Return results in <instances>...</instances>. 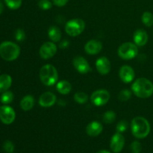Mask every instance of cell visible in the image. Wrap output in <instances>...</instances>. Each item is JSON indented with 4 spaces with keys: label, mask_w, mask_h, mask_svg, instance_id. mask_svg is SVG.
<instances>
[{
    "label": "cell",
    "mask_w": 153,
    "mask_h": 153,
    "mask_svg": "<svg viewBox=\"0 0 153 153\" xmlns=\"http://www.w3.org/2000/svg\"><path fill=\"white\" fill-rule=\"evenodd\" d=\"M131 91L139 98H148L153 94V84L146 78H139L131 85Z\"/></svg>",
    "instance_id": "cell-1"
},
{
    "label": "cell",
    "mask_w": 153,
    "mask_h": 153,
    "mask_svg": "<svg viewBox=\"0 0 153 153\" xmlns=\"http://www.w3.org/2000/svg\"><path fill=\"white\" fill-rule=\"evenodd\" d=\"M131 130L134 137L143 139L147 137L150 132V125L146 118L143 117H136L131 121Z\"/></svg>",
    "instance_id": "cell-2"
},
{
    "label": "cell",
    "mask_w": 153,
    "mask_h": 153,
    "mask_svg": "<svg viewBox=\"0 0 153 153\" xmlns=\"http://www.w3.org/2000/svg\"><path fill=\"white\" fill-rule=\"evenodd\" d=\"M40 79L43 85L52 86L58 82V74L56 68L52 64L43 66L40 70Z\"/></svg>",
    "instance_id": "cell-3"
},
{
    "label": "cell",
    "mask_w": 153,
    "mask_h": 153,
    "mask_svg": "<svg viewBox=\"0 0 153 153\" xmlns=\"http://www.w3.org/2000/svg\"><path fill=\"white\" fill-rule=\"evenodd\" d=\"M19 53L20 49L13 42L5 41L0 44V56L5 61H14L19 57Z\"/></svg>",
    "instance_id": "cell-4"
},
{
    "label": "cell",
    "mask_w": 153,
    "mask_h": 153,
    "mask_svg": "<svg viewBox=\"0 0 153 153\" xmlns=\"http://www.w3.org/2000/svg\"><path fill=\"white\" fill-rule=\"evenodd\" d=\"M138 52L137 46L135 43H124L118 49V55L123 60H131L135 58Z\"/></svg>",
    "instance_id": "cell-5"
},
{
    "label": "cell",
    "mask_w": 153,
    "mask_h": 153,
    "mask_svg": "<svg viewBox=\"0 0 153 153\" xmlns=\"http://www.w3.org/2000/svg\"><path fill=\"white\" fill-rule=\"evenodd\" d=\"M85 28L84 20L81 19H73L69 20L65 25V31L68 35L76 37L83 32Z\"/></svg>",
    "instance_id": "cell-6"
},
{
    "label": "cell",
    "mask_w": 153,
    "mask_h": 153,
    "mask_svg": "<svg viewBox=\"0 0 153 153\" xmlns=\"http://www.w3.org/2000/svg\"><path fill=\"white\" fill-rule=\"evenodd\" d=\"M110 100V93L106 90H97L91 97V102L96 106H102Z\"/></svg>",
    "instance_id": "cell-7"
},
{
    "label": "cell",
    "mask_w": 153,
    "mask_h": 153,
    "mask_svg": "<svg viewBox=\"0 0 153 153\" xmlns=\"http://www.w3.org/2000/svg\"><path fill=\"white\" fill-rule=\"evenodd\" d=\"M16 114L11 107L7 105L0 106V120L6 125L11 124L14 121Z\"/></svg>",
    "instance_id": "cell-8"
},
{
    "label": "cell",
    "mask_w": 153,
    "mask_h": 153,
    "mask_svg": "<svg viewBox=\"0 0 153 153\" xmlns=\"http://www.w3.org/2000/svg\"><path fill=\"white\" fill-rule=\"evenodd\" d=\"M57 52V46L53 42H46L40 47L39 54L43 59L47 60L52 58Z\"/></svg>",
    "instance_id": "cell-9"
},
{
    "label": "cell",
    "mask_w": 153,
    "mask_h": 153,
    "mask_svg": "<svg viewBox=\"0 0 153 153\" xmlns=\"http://www.w3.org/2000/svg\"><path fill=\"white\" fill-rule=\"evenodd\" d=\"M125 145V138L121 133L117 132L111 139L110 147L114 153L120 152Z\"/></svg>",
    "instance_id": "cell-10"
},
{
    "label": "cell",
    "mask_w": 153,
    "mask_h": 153,
    "mask_svg": "<svg viewBox=\"0 0 153 153\" xmlns=\"http://www.w3.org/2000/svg\"><path fill=\"white\" fill-rule=\"evenodd\" d=\"M73 66L79 73L85 74L91 71V67L89 63L85 58L82 56L75 57L73 59Z\"/></svg>",
    "instance_id": "cell-11"
},
{
    "label": "cell",
    "mask_w": 153,
    "mask_h": 153,
    "mask_svg": "<svg viewBox=\"0 0 153 153\" xmlns=\"http://www.w3.org/2000/svg\"><path fill=\"white\" fill-rule=\"evenodd\" d=\"M119 76L121 80L124 83H129V82H132L134 80L135 73H134L132 67H129V66L124 65L120 70Z\"/></svg>",
    "instance_id": "cell-12"
},
{
    "label": "cell",
    "mask_w": 153,
    "mask_h": 153,
    "mask_svg": "<svg viewBox=\"0 0 153 153\" xmlns=\"http://www.w3.org/2000/svg\"><path fill=\"white\" fill-rule=\"evenodd\" d=\"M96 68L102 75H106L111 71V62L106 57H101L96 61Z\"/></svg>",
    "instance_id": "cell-13"
},
{
    "label": "cell",
    "mask_w": 153,
    "mask_h": 153,
    "mask_svg": "<svg viewBox=\"0 0 153 153\" xmlns=\"http://www.w3.org/2000/svg\"><path fill=\"white\" fill-rule=\"evenodd\" d=\"M56 102V96L52 92H45L39 98V104L43 108H49Z\"/></svg>",
    "instance_id": "cell-14"
},
{
    "label": "cell",
    "mask_w": 153,
    "mask_h": 153,
    "mask_svg": "<svg viewBox=\"0 0 153 153\" xmlns=\"http://www.w3.org/2000/svg\"><path fill=\"white\" fill-rule=\"evenodd\" d=\"M102 49L101 42L97 40H91L88 41L85 46V50L88 55H97L100 53Z\"/></svg>",
    "instance_id": "cell-15"
},
{
    "label": "cell",
    "mask_w": 153,
    "mask_h": 153,
    "mask_svg": "<svg viewBox=\"0 0 153 153\" xmlns=\"http://www.w3.org/2000/svg\"><path fill=\"white\" fill-rule=\"evenodd\" d=\"M102 125L100 122L93 121L87 126V134L91 137H97L99 134H101L102 131Z\"/></svg>",
    "instance_id": "cell-16"
},
{
    "label": "cell",
    "mask_w": 153,
    "mask_h": 153,
    "mask_svg": "<svg viewBox=\"0 0 153 153\" xmlns=\"http://www.w3.org/2000/svg\"><path fill=\"white\" fill-rule=\"evenodd\" d=\"M133 39L137 46H143L148 41V34L144 30L137 29L134 31Z\"/></svg>",
    "instance_id": "cell-17"
},
{
    "label": "cell",
    "mask_w": 153,
    "mask_h": 153,
    "mask_svg": "<svg viewBox=\"0 0 153 153\" xmlns=\"http://www.w3.org/2000/svg\"><path fill=\"white\" fill-rule=\"evenodd\" d=\"M12 84V79L9 75L4 74L0 76V93L7 91Z\"/></svg>",
    "instance_id": "cell-18"
},
{
    "label": "cell",
    "mask_w": 153,
    "mask_h": 153,
    "mask_svg": "<svg viewBox=\"0 0 153 153\" xmlns=\"http://www.w3.org/2000/svg\"><path fill=\"white\" fill-rule=\"evenodd\" d=\"M34 99L32 96L27 95L22 99L20 102V107L25 111H29L34 107Z\"/></svg>",
    "instance_id": "cell-19"
},
{
    "label": "cell",
    "mask_w": 153,
    "mask_h": 153,
    "mask_svg": "<svg viewBox=\"0 0 153 153\" xmlns=\"http://www.w3.org/2000/svg\"><path fill=\"white\" fill-rule=\"evenodd\" d=\"M56 88L58 92L63 95H67V94H70V92L71 91L72 85L68 81L62 80L57 83Z\"/></svg>",
    "instance_id": "cell-20"
},
{
    "label": "cell",
    "mask_w": 153,
    "mask_h": 153,
    "mask_svg": "<svg viewBox=\"0 0 153 153\" xmlns=\"http://www.w3.org/2000/svg\"><path fill=\"white\" fill-rule=\"evenodd\" d=\"M48 35L52 42L56 43L59 41L61 38V30L57 26H51L48 31Z\"/></svg>",
    "instance_id": "cell-21"
},
{
    "label": "cell",
    "mask_w": 153,
    "mask_h": 153,
    "mask_svg": "<svg viewBox=\"0 0 153 153\" xmlns=\"http://www.w3.org/2000/svg\"><path fill=\"white\" fill-rule=\"evenodd\" d=\"M13 100V94L11 91H5L3 92L0 97V101L3 104H10Z\"/></svg>",
    "instance_id": "cell-22"
},
{
    "label": "cell",
    "mask_w": 153,
    "mask_h": 153,
    "mask_svg": "<svg viewBox=\"0 0 153 153\" xmlns=\"http://www.w3.org/2000/svg\"><path fill=\"white\" fill-rule=\"evenodd\" d=\"M142 22L146 26H152L153 25V14L149 11H146L142 15Z\"/></svg>",
    "instance_id": "cell-23"
},
{
    "label": "cell",
    "mask_w": 153,
    "mask_h": 153,
    "mask_svg": "<svg viewBox=\"0 0 153 153\" xmlns=\"http://www.w3.org/2000/svg\"><path fill=\"white\" fill-rule=\"evenodd\" d=\"M74 100L79 104H84L88 100V96L84 92H78L75 94Z\"/></svg>",
    "instance_id": "cell-24"
},
{
    "label": "cell",
    "mask_w": 153,
    "mask_h": 153,
    "mask_svg": "<svg viewBox=\"0 0 153 153\" xmlns=\"http://www.w3.org/2000/svg\"><path fill=\"white\" fill-rule=\"evenodd\" d=\"M116 119V114L112 111H108L103 115V121L105 123H112Z\"/></svg>",
    "instance_id": "cell-25"
},
{
    "label": "cell",
    "mask_w": 153,
    "mask_h": 153,
    "mask_svg": "<svg viewBox=\"0 0 153 153\" xmlns=\"http://www.w3.org/2000/svg\"><path fill=\"white\" fill-rule=\"evenodd\" d=\"M4 1L7 7L12 10L18 9L22 4V0H4Z\"/></svg>",
    "instance_id": "cell-26"
},
{
    "label": "cell",
    "mask_w": 153,
    "mask_h": 153,
    "mask_svg": "<svg viewBox=\"0 0 153 153\" xmlns=\"http://www.w3.org/2000/svg\"><path fill=\"white\" fill-rule=\"evenodd\" d=\"M131 91H128V90H123L120 92L119 96H118V98L120 100L121 102H126L128 101L130 98H131Z\"/></svg>",
    "instance_id": "cell-27"
},
{
    "label": "cell",
    "mask_w": 153,
    "mask_h": 153,
    "mask_svg": "<svg viewBox=\"0 0 153 153\" xmlns=\"http://www.w3.org/2000/svg\"><path fill=\"white\" fill-rule=\"evenodd\" d=\"M128 123H127V121L126 120H121L120 121L119 123H117V131L118 133H123L124 132V131H126L127 130V128H128Z\"/></svg>",
    "instance_id": "cell-28"
},
{
    "label": "cell",
    "mask_w": 153,
    "mask_h": 153,
    "mask_svg": "<svg viewBox=\"0 0 153 153\" xmlns=\"http://www.w3.org/2000/svg\"><path fill=\"white\" fill-rule=\"evenodd\" d=\"M38 6L42 10H49L52 7V3L49 0H40L38 2Z\"/></svg>",
    "instance_id": "cell-29"
},
{
    "label": "cell",
    "mask_w": 153,
    "mask_h": 153,
    "mask_svg": "<svg viewBox=\"0 0 153 153\" xmlns=\"http://www.w3.org/2000/svg\"><path fill=\"white\" fill-rule=\"evenodd\" d=\"M130 148H131V152L132 153H140L142 150L141 143H140V142L137 141V140L133 141L132 143H131Z\"/></svg>",
    "instance_id": "cell-30"
},
{
    "label": "cell",
    "mask_w": 153,
    "mask_h": 153,
    "mask_svg": "<svg viewBox=\"0 0 153 153\" xmlns=\"http://www.w3.org/2000/svg\"><path fill=\"white\" fill-rule=\"evenodd\" d=\"M3 149L7 153H12L14 150V145L10 140H6L3 144Z\"/></svg>",
    "instance_id": "cell-31"
},
{
    "label": "cell",
    "mask_w": 153,
    "mask_h": 153,
    "mask_svg": "<svg viewBox=\"0 0 153 153\" xmlns=\"http://www.w3.org/2000/svg\"><path fill=\"white\" fill-rule=\"evenodd\" d=\"M15 38L17 41H23L25 38V31L22 28H18L15 31Z\"/></svg>",
    "instance_id": "cell-32"
},
{
    "label": "cell",
    "mask_w": 153,
    "mask_h": 153,
    "mask_svg": "<svg viewBox=\"0 0 153 153\" xmlns=\"http://www.w3.org/2000/svg\"><path fill=\"white\" fill-rule=\"evenodd\" d=\"M68 1L69 0H53V3L58 7H63L68 2Z\"/></svg>",
    "instance_id": "cell-33"
},
{
    "label": "cell",
    "mask_w": 153,
    "mask_h": 153,
    "mask_svg": "<svg viewBox=\"0 0 153 153\" xmlns=\"http://www.w3.org/2000/svg\"><path fill=\"white\" fill-rule=\"evenodd\" d=\"M69 44H70V43H69V41L67 40H62V41L60 43L59 47L61 48V49H65V48L68 47Z\"/></svg>",
    "instance_id": "cell-34"
},
{
    "label": "cell",
    "mask_w": 153,
    "mask_h": 153,
    "mask_svg": "<svg viewBox=\"0 0 153 153\" xmlns=\"http://www.w3.org/2000/svg\"><path fill=\"white\" fill-rule=\"evenodd\" d=\"M3 9H4V7H3V4H2V3H1V1H0V14H1V13H2Z\"/></svg>",
    "instance_id": "cell-35"
},
{
    "label": "cell",
    "mask_w": 153,
    "mask_h": 153,
    "mask_svg": "<svg viewBox=\"0 0 153 153\" xmlns=\"http://www.w3.org/2000/svg\"><path fill=\"white\" fill-rule=\"evenodd\" d=\"M97 153H111V152H108V151H107V150H100V151H99V152H97Z\"/></svg>",
    "instance_id": "cell-36"
}]
</instances>
